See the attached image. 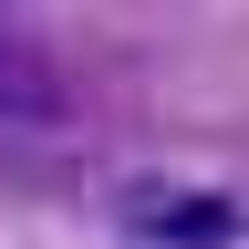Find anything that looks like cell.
<instances>
[{
    "label": "cell",
    "instance_id": "1",
    "mask_svg": "<svg viewBox=\"0 0 249 249\" xmlns=\"http://www.w3.org/2000/svg\"><path fill=\"white\" fill-rule=\"evenodd\" d=\"M42 124H62V83L31 42L0 31V135H42Z\"/></svg>",
    "mask_w": 249,
    "mask_h": 249
},
{
    "label": "cell",
    "instance_id": "2",
    "mask_svg": "<svg viewBox=\"0 0 249 249\" xmlns=\"http://www.w3.org/2000/svg\"><path fill=\"white\" fill-rule=\"evenodd\" d=\"M135 218H145L156 239H177V249H218V239L239 229V218H229V197H145Z\"/></svg>",
    "mask_w": 249,
    "mask_h": 249
}]
</instances>
